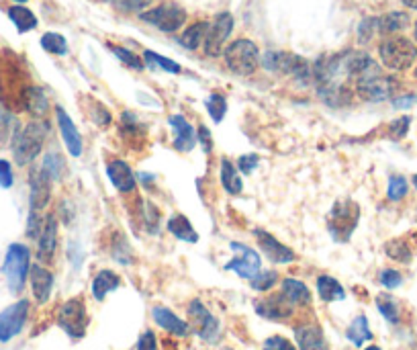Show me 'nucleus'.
Returning a JSON list of instances; mask_svg holds the SVG:
<instances>
[{
	"label": "nucleus",
	"instance_id": "nucleus-1",
	"mask_svg": "<svg viewBox=\"0 0 417 350\" xmlns=\"http://www.w3.org/2000/svg\"><path fill=\"white\" fill-rule=\"evenodd\" d=\"M47 129H49L47 123L37 119V121L27 123V125L14 135L12 154H14L16 164L27 166V164H31V162L39 156L43 144H45V138H47Z\"/></svg>",
	"mask_w": 417,
	"mask_h": 350
},
{
	"label": "nucleus",
	"instance_id": "nucleus-2",
	"mask_svg": "<svg viewBox=\"0 0 417 350\" xmlns=\"http://www.w3.org/2000/svg\"><path fill=\"white\" fill-rule=\"evenodd\" d=\"M262 64L266 70L270 72H280V74H289L295 80L307 85L309 80H313V68L307 60H303L297 54H286V52H268L262 58Z\"/></svg>",
	"mask_w": 417,
	"mask_h": 350
},
{
	"label": "nucleus",
	"instance_id": "nucleus-3",
	"mask_svg": "<svg viewBox=\"0 0 417 350\" xmlns=\"http://www.w3.org/2000/svg\"><path fill=\"white\" fill-rule=\"evenodd\" d=\"M381 62L389 70H407L417 60V47L407 37H387L379 45Z\"/></svg>",
	"mask_w": 417,
	"mask_h": 350
},
{
	"label": "nucleus",
	"instance_id": "nucleus-4",
	"mask_svg": "<svg viewBox=\"0 0 417 350\" xmlns=\"http://www.w3.org/2000/svg\"><path fill=\"white\" fill-rule=\"evenodd\" d=\"M223 58L227 68L238 76H250L256 72L260 62L258 45L250 39H236L223 50Z\"/></svg>",
	"mask_w": 417,
	"mask_h": 350
},
{
	"label": "nucleus",
	"instance_id": "nucleus-5",
	"mask_svg": "<svg viewBox=\"0 0 417 350\" xmlns=\"http://www.w3.org/2000/svg\"><path fill=\"white\" fill-rule=\"evenodd\" d=\"M31 270V252L23 244H10L8 252L4 256L2 272L6 276L8 289L12 293H21L27 281V274Z\"/></svg>",
	"mask_w": 417,
	"mask_h": 350
},
{
	"label": "nucleus",
	"instance_id": "nucleus-6",
	"mask_svg": "<svg viewBox=\"0 0 417 350\" xmlns=\"http://www.w3.org/2000/svg\"><path fill=\"white\" fill-rule=\"evenodd\" d=\"M358 205L352 201H337L328 217L330 234L335 242H348L356 223H358Z\"/></svg>",
	"mask_w": 417,
	"mask_h": 350
},
{
	"label": "nucleus",
	"instance_id": "nucleus-7",
	"mask_svg": "<svg viewBox=\"0 0 417 350\" xmlns=\"http://www.w3.org/2000/svg\"><path fill=\"white\" fill-rule=\"evenodd\" d=\"M139 19L144 23L154 25L156 29L164 31V33H176L184 23H186V12L184 8H180L178 4L172 2H164L160 6H154L150 10H144L139 14Z\"/></svg>",
	"mask_w": 417,
	"mask_h": 350
},
{
	"label": "nucleus",
	"instance_id": "nucleus-8",
	"mask_svg": "<svg viewBox=\"0 0 417 350\" xmlns=\"http://www.w3.org/2000/svg\"><path fill=\"white\" fill-rule=\"evenodd\" d=\"M58 324L70 338L80 340L86 334V328H88V314H86V305H84L82 299L74 297V299L66 301L60 307Z\"/></svg>",
	"mask_w": 417,
	"mask_h": 350
},
{
	"label": "nucleus",
	"instance_id": "nucleus-9",
	"mask_svg": "<svg viewBox=\"0 0 417 350\" xmlns=\"http://www.w3.org/2000/svg\"><path fill=\"white\" fill-rule=\"evenodd\" d=\"M234 31V17L229 12H219L215 17L213 23H209V31H207V37H205V54L211 56V58H217L223 54V47H225V41L229 39Z\"/></svg>",
	"mask_w": 417,
	"mask_h": 350
},
{
	"label": "nucleus",
	"instance_id": "nucleus-10",
	"mask_svg": "<svg viewBox=\"0 0 417 350\" xmlns=\"http://www.w3.org/2000/svg\"><path fill=\"white\" fill-rule=\"evenodd\" d=\"M27 318H29V301L27 299H21V301L8 305L4 311H0V342H8L16 334H21Z\"/></svg>",
	"mask_w": 417,
	"mask_h": 350
},
{
	"label": "nucleus",
	"instance_id": "nucleus-11",
	"mask_svg": "<svg viewBox=\"0 0 417 350\" xmlns=\"http://www.w3.org/2000/svg\"><path fill=\"white\" fill-rule=\"evenodd\" d=\"M188 316H190V322H192V328L194 332L205 340V342H215L221 334V326L217 322V318L199 301L194 299L190 305H188Z\"/></svg>",
	"mask_w": 417,
	"mask_h": 350
},
{
	"label": "nucleus",
	"instance_id": "nucleus-12",
	"mask_svg": "<svg viewBox=\"0 0 417 350\" xmlns=\"http://www.w3.org/2000/svg\"><path fill=\"white\" fill-rule=\"evenodd\" d=\"M395 90H397V80L391 76H385L383 72L356 83V94L364 100H370V102L387 100L395 94Z\"/></svg>",
	"mask_w": 417,
	"mask_h": 350
},
{
	"label": "nucleus",
	"instance_id": "nucleus-13",
	"mask_svg": "<svg viewBox=\"0 0 417 350\" xmlns=\"http://www.w3.org/2000/svg\"><path fill=\"white\" fill-rule=\"evenodd\" d=\"M229 248L234 250L236 256L225 264V270H234L242 278H253L260 272V266H262L258 252L251 250L250 246H246V244H240V242H232Z\"/></svg>",
	"mask_w": 417,
	"mask_h": 350
},
{
	"label": "nucleus",
	"instance_id": "nucleus-14",
	"mask_svg": "<svg viewBox=\"0 0 417 350\" xmlns=\"http://www.w3.org/2000/svg\"><path fill=\"white\" fill-rule=\"evenodd\" d=\"M253 236L260 244V248L264 250V254L276 264H289L295 261V252L284 246L282 242H278L274 236H270L266 230H253Z\"/></svg>",
	"mask_w": 417,
	"mask_h": 350
},
{
	"label": "nucleus",
	"instance_id": "nucleus-15",
	"mask_svg": "<svg viewBox=\"0 0 417 350\" xmlns=\"http://www.w3.org/2000/svg\"><path fill=\"white\" fill-rule=\"evenodd\" d=\"M56 248H58V219L56 215H47L45 217V226L37 238V259L39 263L49 264L56 256Z\"/></svg>",
	"mask_w": 417,
	"mask_h": 350
},
{
	"label": "nucleus",
	"instance_id": "nucleus-16",
	"mask_svg": "<svg viewBox=\"0 0 417 350\" xmlns=\"http://www.w3.org/2000/svg\"><path fill=\"white\" fill-rule=\"evenodd\" d=\"M29 182H31V209L41 211L47 205L49 197H52V182L54 180L43 168H39V171L31 173Z\"/></svg>",
	"mask_w": 417,
	"mask_h": 350
},
{
	"label": "nucleus",
	"instance_id": "nucleus-17",
	"mask_svg": "<svg viewBox=\"0 0 417 350\" xmlns=\"http://www.w3.org/2000/svg\"><path fill=\"white\" fill-rule=\"evenodd\" d=\"M56 115H58V125H60V131H62V138L66 142V148L68 152L78 158L82 154V138L74 125V121L70 119V115L62 109V107H56Z\"/></svg>",
	"mask_w": 417,
	"mask_h": 350
},
{
	"label": "nucleus",
	"instance_id": "nucleus-18",
	"mask_svg": "<svg viewBox=\"0 0 417 350\" xmlns=\"http://www.w3.org/2000/svg\"><path fill=\"white\" fill-rule=\"evenodd\" d=\"M170 125L174 129V148L178 152H190L196 144V131L182 115H170Z\"/></svg>",
	"mask_w": 417,
	"mask_h": 350
},
{
	"label": "nucleus",
	"instance_id": "nucleus-19",
	"mask_svg": "<svg viewBox=\"0 0 417 350\" xmlns=\"http://www.w3.org/2000/svg\"><path fill=\"white\" fill-rule=\"evenodd\" d=\"M106 176H109L111 184H113L119 193L127 195V193H133V190H135V176L131 173V168L127 166V162H123V160H113V162H109V164H106Z\"/></svg>",
	"mask_w": 417,
	"mask_h": 350
},
{
	"label": "nucleus",
	"instance_id": "nucleus-20",
	"mask_svg": "<svg viewBox=\"0 0 417 350\" xmlns=\"http://www.w3.org/2000/svg\"><path fill=\"white\" fill-rule=\"evenodd\" d=\"M256 311L268 320H286L293 314V303L280 293L268 299H262L256 303Z\"/></svg>",
	"mask_w": 417,
	"mask_h": 350
},
{
	"label": "nucleus",
	"instance_id": "nucleus-21",
	"mask_svg": "<svg viewBox=\"0 0 417 350\" xmlns=\"http://www.w3.org/2000/svg\"><path fill=\"white\" fill-rule=\"evenodd\" d=\"M29 276H31V289H33L35 299L39 303H45L54 289V274L41 264H33L29 270Z\"/></svg>",
	"mask_w": 417,
	"mask_h": 350
},
{
	"label": "nucleus",
	"instance_id": "nucleus-22",
	"mask_svg": "<svg viewBox=\"0 0 417 350\" xmlns=\"http://www.w3.org/2000/svg\"><path fill=\"white\" fill-rule=\"evenodd\" d=\"M295 338H297V344L301 350H330L328 340H326L319 326H313V324L299 326L295 330Z\"/></svg>",
	"mask_w": 417,
	"mask_h": 350
},
{
	"label": "nucleus",
	"instance_id": "nucleus-23",
	"mask_svg": "<svg viewBox=\"0 0 417 350\" xmlns=\"http://www.w3.org/2000/svg\"><path fill=\"white\" fill-rule=\"evenodd\" d=\"M152 316H154V322L160 328H164L166 332L174 334V336H188L190 334V326L184 320H180L176 314L166 309V307H154Z\"/></svg>",
	"mask_w": 417,
	"mask_h": 350
},
{
	"label": "nucleus",
	"instance_id": "nucleus-24",
	"mask_svg": "<svg viewBox=\"0 0 417 350\" xmlns=\"http://www.w3.org/2000/svg\"><path fill=\"white\" fill-rule=\"evenodd\" d=\"M21 102H23L25 111H29V113H31L33 117H37V119H41V117L47 115V107H49V102H47L45 92H43L39 87L23 88V92H21Z\"/></svg>",
	"mask_w": 417,
	"mask_h": 350
},
{
	"label": "nucleus",
	"instance_id": "nucleus-25",
	"mask_svg": "<svg viewBox=\"0 0 417 350\" xmlns=\"http://www.w3.org/2000/svg\"><path fill=\"white\" fill-rule=\"evenodd\" d=\"M168 230H170L172 236H176L182 242H188V244L199 242V234L194 232V228L188 221V217H184L182 213H176V215H172L168 219Z\"/></svg>",
	"mask_w": 417,
	"mask_h": 350
},
{
	"label": "nucleus",
	"instance_id": "nucleus-26",
	"mask_svg": "<svg viewBox=\"0 0 417 350\" xmlns=\"http://www.w3.org/2000/svg\"><path fill=\"white\" fill-rule=\"evenodd\" d=\"M121 278L113 272V270H100L96 272V276L92 278V295L96 301H102L106 297V293L115 291L119 287Z\"/></svg>",
	"mask_w": 417,
	"mask_h": 350
},
{
	"label": "nucleus",
	"instance_id": "nucleus-27",
	"mask_svg": "<svg viewBox=\"0 0 417 350\" xmlns=\"http://www.w3.org/2000/svg\"><path fill=\"white\" fill-rule=\"evenodd\" d=\"M282 295L293 303V305H307L311 301V293L305 283L297 278H284L282 281Z\"/></svg>",
	"mask_w": 417,
	"mask_h": 350
},
{
	"label": "nucleus",
	"instance_id": "nucleus-28",
	"mask_svg": "<svg viewBox=\"0 0 417 350\" xmlns=\"http://www.w3.org/2000/svg\"><path fill=\"white\" fill-rule=\"evenodd\" d=\"M317 293H319V297H322L324 301H328V303H332V301H341V299L346 297L343 287L335 281L334 276H330V274H322V276L317 278Z\"/></svg>",
	"mask_w": 417,
	"mask_h": 350
},
{
	"label": "nucleus",
	"instance_id": "nucleus-29",
	"mask_svg": "<svg viewBox=\"0 0 417 350\" xmlns=\"http://www.w3.org/2000/svg\"><path fill=\"white\" fill-rule=\"evenodd\" d=\"M409 25V14L407 12H389L385 17H379V33L391 35L407 29Z\"/></svg>",
	"mask_w": 417,
	"mask_h": 350
},
{
	"label": "nucleus",
	"instance_id": "nucleus-30",
	"mask_svg": "<svg viewBox=\"0 0 417 350\" xmlns=\"http://www.w3.org/2000/svg\"><path fill=\"white\" fill-rule=\"evenodd\" d=\"M8 17L14 23V27H16L19 33H27V31H31V29L37 27V17L29 8H25V6H10L8 8Z\"/></svg>",
	"mask_w": 417,
	"mask_h": 350
},
{
	"label": "nucleus",
	"instance_id": "nucleus-31",
	"mask_svg": "<svg viewBox=\"0 0 417 350\" xmlns=\"http://www.w3.org/2000/svg\"><path fill=\"white\" fill-rule=\"evenodd\" d=\"M207 31H209V23H207V21H199V23L190 25V27L182 33L180 43H182L186 50H196L201 43H205Z\"/></svg>",
	"mask_w": 417,
	"mask_h": 350
},
{
	"label": "nucleus",
	"instance_id": "nucleus-32",
	"mask_svg": "<svg viewBox=\"0 0 417 350\" xmlns=\"http://www.w3.org/2000/svg\"><path fill=\"white\" fill-rule=\"evenodd\" d=\"M346 338H348L352 344H356V347H362L364 342L372 340V332H370V328H368V320H366L364 316H358V318L350 324V328L346 330Z\"/></svg>",
	"mask_w": 417,
	"mask_h": 350
},
{
	"label": "nucleus",
	"instance_id": "nucleus-33",
	"mask_svg": "<svg viewBox=\"0 0 417 350\" xmlns=\"http://www.w3.org/2000/svg\"><path fill=\"white\" fill-rule=\"evenodd\" d=\"M221 184H223V188L229 195H240L244 190V182H242V178L238 175L236 166L229 160L221 162Z\"/></svg>",
	"mask_w": 417,
	"mask_h": 350
},
{
	"label": "nucleus",
	"instance_id": "nucleus-34",
	"mask_svg": "<svg viewBox=\"0 0 417 350\" xmlns=\"http://www.w3.org/2000/svg\"><path fill=\"white\" fill-rule=\"evenodd\" d=\"M41 47H43L45 52L54 54V56H66V54H68V43H66V39H64L60 33H52V31L41 37Z\"/></svg>",
	"mask_w": 417,
	"mask_h": 350
},
{
	"label": "nucleus",
	"instance_id": "nucleus-35",
	"mask_svg": "<svg viewBox=\"0 0 417 350\" xmlns=\"http://www.w3.org/2000/svg\"><path fill=\"white\" fill-rule=\"evenodd\" d=\"M376 307H379V311L383 314V318L389 320L391 324H397V322H399V307H397V303H395L393 297H389V295H379V297H376Z\"/></svg>",
	"mask_w": 417,
	"mask_h": 350
},
{
	"label": "nucleus",
	"instance_id": "nucleus-36",
	"mask_svg": "<svg viewBox=\"0 0 417 350\" xmlns=\"http://www.w3.org/2000/svg\"><path fill=\"white\" fill-rule=\"evenodd\" d=\"M160 221H162V215H160L158 207H156L154 203L146 201V203H144V223H146L148 232H150V234H158Z\"/></svg>",
	"mask_w": 417,
	"mask_h": 350
},
{
	"label": "nucleus",
	"instance_id": "nucleus-37",
	"mask_svg": "<svg viewBox=\"0 0 417 350\" xmlns=\"http://www.w3.org/2000/svg\"><path fill=\"white\" fill-rule=\"evenodd\" d=\"M144 58H146V62H148V66H158V68H162V70H166L170 74H178L180 72V64H176V62H172V60H168L164 56H158V54H154V52H144Z\"/></svg>",
	"mask_w": 417,
	"mask_h": 350
},
{
	"label": "nucleus",
	"instance_id": "nucleus-38",
	"mask_svg": "<svg viewBox=\"0 0 417 350\" xmlns=\"http://www.w3.org/2000/svg\"><path fill=\"white\" fill-rule=\"evenodd\" d=\"M109 50H111L123 64H127L129 68H133V70H144L142 58L135 56L133 52H129V50H125V47H119V45H109Z\"/></svg>",
	"mask_w": 417,
	"mask_h": 350
},
{
	"label": "nucleus",
	"instance_id": "nucleus-39",
	"mask_svg": "<svg viewBox=\"0 0 417 350\" xmlns=\"http://www.w3.org/2000/svg\"><path fill=\"white\" fill-rule=\"evenodd\" d=\"M207 111H209V115L213 117V121H221L223 119V115H225V111H227V100H225V96H221V94H211L209 98H207Z\"/></svg>",
	"mask_w": 417,
	"mask_h": 350
},
{
	"label": "nucleus",
	"instance_id": "nucleus-40",
	"mask_svg": "<svg viewBox=\"0 0 417 350\" xmlns=\"http://www.w3.org/2000/svg\"><path fill=\"white\" fill-rule=\"evenodd\" d=\"M276 278H278V274L274 270H262L253 278H250L251 289L253 291H270L274 287Z\"/></svg>",
	"mask_w": 417,
	"mask_h": 350
},
{
	"label": "nucleus",
	"instance_id": "nucleus-41",
	"mask_svg": "<svg viewBox=\"0 0 417 350\" xmlns=\"http://www.w3.org/2000/svg\"><path fill=\"white\" fill-rule=\"evenodd\" d=\"M41 168L52 176V180H60V178H62V173H64V160H62L60 154H47Z\"/></svg>",
	"mask_w": 417,
	"mask_h": 350
},
{
	"label": "nucleus",
	"instance_id": "nucleus-42",
	"mask_svg": "<svg viewBox=\"0 0 417 350\" xmlns=\"http://www.w3.org/2000/svg\"><path fill=\"white\" fill-rule=\"evenodd\" d=\"M387 195L391 201H399L407 195V180L403 176H391L389 178V188Z\"/></svg>",
	"mask_w": 417,
	"mask_h": 350
},
{
	"label": "nucleus",
	"instance_id": "nucleus-43",
	"mask_svg": "<svg viewBox=\"0 0 417 350\" xmlns=\"http://www.w3.org/2000/svg\"><path fill=\"white\" fill-rule=\"evenodd\" d=\"M111 6L123 10V12H135V10H144L146 6H150L152 0H104Z\"/></svg>",
	"mask_w": 417,
	"mask_h": 350
},
{
	"label": "nucleus",
	"instance_id": "nucleus-44",
	"mask_svg": "<svg viewBox=\"0 0 417 350\" xmlns=\"http://www.w3.org/2000/svg\"><path fill=\"white\" fill-rule=\"evenodd\" d=\"M376 31H379V19L376 17L374 19H364L360 23V27H358V39H360V43L370 41Z\"/></svg>",
	"mask_w": 417,
	"mask_h": 350
},
{
	"label": "nucleus",
	"instance_id": "nucleus-45",
	"mask_svg": "<svg viewBox=\"0 0 417 350\" xmlns=\"http://www.w3.org/2000/svg\"><path fill=\"white\" fill-rule=\"evenodd\" d=\"M43 226H45V217H43L39 211L31 209V213H29V223H27V236H29V238H39Z\"/></svg>",
	"mask_w": 417,
	"mask_h": 350
},
{
	"label": "nucleus",
	"instance_id": "nucleus-46",
	"mask_svg": "<svg viewBox=\"0 0 417 350\" xmlns=\"http://www.w3.org/2000/svg\"><path fill=\"white\" fill-rule=\"evenodd\" d=\"M379 281H381V285H383L385 289H397V287L403 283V276H401V272H397V270H393V268H385V270L379 274Z\"/></svg>",
	"mask_w": 417,
	"mask_h": 350
},
{
	"label": "nucleus",
	"instance_id": "nucleus-47",
	"mask_svg": "<svg viewBox=\"0 0 417 350\" xmlns=\"http://www.w3.org/2000/svg\"><path fill=\"white\" fill-rule=\"evenodd\" d=\"M387 254L395 261H401V263H409L412 254H409V248L401 242H391L387 244Z\"/></svg>",
	"mask_w": 417,
	"mask_h": 350
},
{
	"label": "nucleus",
	"instance_id": "nucleus-48",
	"mask_svg": "<svg viewBox=\"0 0 417 350\" xmlns=\"http://www.w3.org/2000/svg\"><path fill=\"white\" fill-rule=\"evenodd\" d=\"M92 121L96 123V125H100V127H106L109 123H111V113L106 111V107L104 105H100L98 100H94L92 102Z\"/></svg>",
	"mask_w": 417,
	"mask_h": 350
},
{
	"label": "nucleus",
	"instance_id": "nucleus-49",
	"mask_svg": "<svg viewBox=\"0 0 417 350\" xmlns=\"http://www.w3.org/2000/svg\"><path fill=\"white\" fill-rule=\"evenodd\" d=\"M264 350H297L295 344H291V340L282 338V336H270L264 342Z\"/></svg>",
	"mask_w": 417,
	"mask_h": 350
},
{
	"label": "nucleus",
	"instance_id": "nucleus-50",
	"mask_svg": "<svg viewBox=\"0 0 417 350\" xmlns=\"http://www.w3.org/2000/svg\"><path fill=\"white\" fill-rule=\"evenodd\" d=\"M258 162H260V158H258L256 154H246V156H242V158L238 160V166H240V171H242L244 175H251V173L258 168Z\"/></svg>",
	"mask_w": 417,
	"mask_h": 350
},
{
	"label": "nucleus",
	"instance_id": "nucleus-51",
	"mask_svg": "<svg viewBox=\"0 0 417 350\" xmlns=\"http://www.w3.org/2000/svg\"><path fill=\"white\" fill-rule=\"evenodd\" d=\"M14 182V176H12V168L6 160H0V186L2 188H10Z\"/></svg>",
	"mask_w": 417,
	"mask_h": 350
},
{
	"label": "nucleus",
	"instance_id": "nucleus-52",
	"mask_svg": "<svg viewBox=\"0 0 417 350\" xmlns=\"http://www.w3.org/2000/svg\"><path fill=\"white\" fill-rule=\"evenodd\" d=\"M137 350H158V340H156V334L154 332H144L139 336V342H137Z\"/></svg>",
	"mask_w": 417,
	"mask_h": 350
},
{
	"label": "nucleus",
	"instance_id": "nucleus-53",
	"mask_svg": "<svg viewBox=\"0 0 417 350\" xmlns=\"http://www.w3.org/2000/svg\"><path fill=\"white\" fill-rule=\"evenodd\" d=\"M407 127H409V117H401L397 119L395 123H391V131H393V138H403L407 133Z\"/></svg>",
	"mask_w": 417,
	"mask_h": 350
},
{
	"label": "nucleus",
	"instance_id": "nucleus-54",
	"mask_svg": "<svg viewBox=\"0 0 417 350\" xmlns=\"http://www.w3.org/2000/svg\"><path fill=\"white\" fill-rule=\"evenodd\" d=\"M199 138H201V144H203V150L205 152H211V133L205 125L199 127Z\"/></svg>",
	"mask_w": 417,
	"mask_h": 350
},
{
	"label": "nucleus",
	"instance_id": "nucleus-55",
	"mask_svg": "<svg viewBox=\"0 0 417 350\" xmlns=\"http://www.w3.org/2000/svg\"><path fill=\"white\" fill-rule=\"evenodd\" d=\"M412 102H414V96H403L401 100H395V107L401 109V107H409Z\"/></svg>",
	"mask_w": 417,
	"mask_h": 350
},
{
	"label": "nucleus",
	"instance_id": "nucleus-56",
	"mask_svg": "<svg viewBox=\"0 0 417 350\" xmlns=\"http://www.w3.org/2000/svg\"><path fill=\"white\" fill-rule=\"evenodd\" d=\"M407 6H412V8H417V0H403Z\"/></svg>",
	"mask_w": 417,
	"mask_h": 350
},
{
	"label": "nucleus",
	"instance_id": "nucleus-57",
	"mask_svg": "<svg viewBox=\"0 0 417 350\" xmlns=\"http://www.w3.org/2000/svg\"><path fill=\"white\" fill-rule=\"evenodd\" d=\"M364 350H381L379 347H368V349H364Z\"/></svg>",
	"mask_w": 417,
	"mask_h": 350
},
{
	"label": "nucleus",
	"instance_id": "nucleus-58",
	"mask_svg": "<svg viewBox=\"0 0 417 350\" xmlns=\"http://www.w3.org/2000/svg\"><path fill=\"white\" fill-rule=\"evenodd\" d=\"M414 184H416V186H417V175L414 176Z\"/></svg>",
	"mask_w": 417,
	"mask_h": 350
},
{
	"label": "nucleus",
	"instance_id": "nucleus-59",
	"mask_svg": "<svg viewBox=\"0 0 417 350\" xmlns=\"http://www.w3.org/2000/svg\"><path fill=\"white\" fill-rule=\"evenodd\" d=\"M14 2H27V0H14Z\"/></svg>",
	"mask_w": 417,
	"mask_h": 350
},
{
	"label": "nucleus",
	"instance_id": "nucleus-60",
	"mask_svg": "<svg viewBox=\"0 0 417 350\" xmlns=\"http://www.w3.org/2000/svg\"><path fill=\"white\" fill-rule=\"evenodd\" d=\"M416 39H417V23H416Z\"/></svg>",
	"mask_w": 417,
	"mask_h": 350
}]
</instances>
